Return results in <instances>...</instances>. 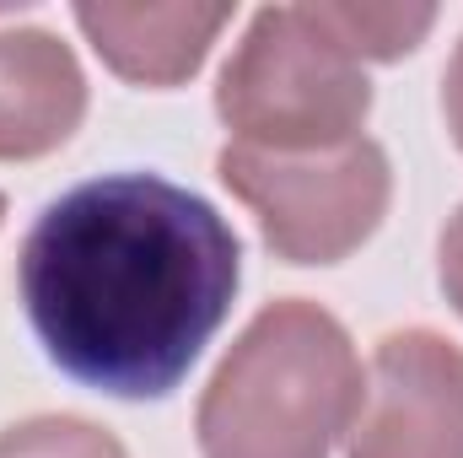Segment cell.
Instances as JSON below:
<instances>
[{"mask_svg": "<svg viewBox=\"0 0 463 458\" xmlns=\"http://www.w3.org/2000/svg\"><path fill=\"white\" fill-rule=\"evenodd\" d=\"M0 216H5V195H0Z\"/></svg>", "mask_w": 463, "mask_h": 458, "instance_id": "12", "label": "cell"}, {"mask_svg": "<svg viewBox=\"0 0 463 458\" xmlns=\"http://www.w3.org/2000/svg\"><path fill=\"white\" fill-rule=\"evenodd\" d=\"M216 114L248 151H329L361 135L372 81L313 5H264L222 65Z\"/></svg>", "mask_w": 463, "mask_h": 458, "instance_id": "3", "label": "cell"}, {"mask_svg": "<svg viewBox=\"0 0 463 458\" xmlns=\"http://www.w3.org/2000/svg\"><path fill=\"white\" fill-rule=\"evenodd\" d=\"M345 458H463V345L431 329L383 335Z\"/></svg>", "mask_w": 463, "mask_h": 458, "instance_id": "5", "label": "cell"}, {"mask_svg": "<svg viewBox=\"0 0 463 458\" xmlns=\"http://www.w3.org/2000/svg\"><path fill=\"white\" fill-rule=\"evenodd\" d=\"M0 458H129L114 432L81 415H33L0 432Z\"/></svg>", "mask_w": 463, "mask_h": 458, "instance_id": "9", "label": "cell"}, {"mask_svg": "<svg viewBox=\"0 0 463 458\" xmlns=\"http://www.w3.org/2000/svg\"><path fill=\"white\" fill-rule=\"evenodd\" d=\"M242 281V243L227 216L162 178L103 173L27 227L16 291L43 356L114 399L173 394Z\"/></svg>", "mask_w": 463, "mask_h": 458, "instance_id": "1", "label": "cell"}, {"mask_svg": "<svg viewBox=\"0 0 463 458\" xmlns=\"http://www.w3.org/2000/svg\"><path fill=\"white\" fill-rule=\"evenodd\" d=\"M216 173L253 211L269 253L286 264H340L383 227L393 200L388 151L366 135L329 151L222 146Z\"/></svg>", "mask_w": 463, "mask_h": 458, "instance_id": "4", "label": "cell"}, {"mask_svg": "<svg viewBox=\"0 0 463 458\" xmlns=\"http://www.w3.org/2000/svg\"><path fill=\"white\" fill-rule=\"evenodd\" d=\"M361 383L355 345L329 308L269 302L200 394V458H329L355 421Z\"/></svg>", "mask_w": 463, "mask_h": 458, "instance_id": "2", "label": "cell"}, {"mask_svg": "<svg viewBox=\"0 0 463 458\" xmlns=\"http://www.w3.org/2000/svg\"><path fill=\"white\" fill-rule=\"evenodd\" d=\"M232 22V5H114V0H87L76 5V27L98 49V60L114 71L118 81L135 87H178L189 81L211 43Z\"/></svg>", "mask_w": 463, "mask_h": 458, "instance_id": "7", "label": "cell"}, {"mask_svg": "<svg viewBox=\"0 0 463 458\" xmlns=\"http://www.w3.org/2000/svg\"><path fill=\"white\" fill-rule=\"evenodd\" d=\"M437 259H442V291H448V302L463 313V205L448 216V227H442Z\"/></svg>", "mask_w": 463, "mask_h": 458, "instance_id": "10", "label": "cell"}, {"mask_svg": "<svg viewBox=\"0 0 463 458\" xmlns=\"http://www.w3.org/2000/svg\"><path fill=\"white\" fill-rule=\"evenodd\" d=\"M87 119V76L43 27H0V162L60 151Z\"/></svg>", "mask_w": 463, "mask_h": 458, "instance_id": "6", "label": "cell"}, {"mask_svg": "<svg viewBox=\"0 0 463 458\" xmlns=\"http://www.w3.org/2000/svg\"><path fill=\"white\" fill-rule=\"evenodd\" d=\"M313 16L340 38V49L366 60H404L420 49V38L437 27V5H361V0H324Z\"/></svg>", "mask_w": 463, "mask_h": 458, "instance_id": "8", "label": "cell"}, {"mask_svg": "<svg viewBox=\"0 0 463 458\" xmlns=\"http://www.w3.org/2000/svg\"><path fill=\"white\" fill-rule=\"evenodd\" d=\"M442 114H448L453 146L463 151V38H458V49H453V60H448V71H442Z\"/></svg>", "mask_w": 463, "mask_h": 458, "instance_id": "11", "label": "cell"}]
</instances>
